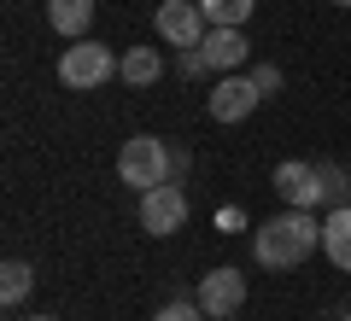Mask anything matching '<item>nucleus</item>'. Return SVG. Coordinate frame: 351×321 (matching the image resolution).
<instances>
[{
  "label": "nucleus",
  "instance_id": "obj_10",
  "mask_svg": "<svg viewBox=\"0 0 351 321\" xmlns=\"http://www.w3.org/2000/svg\"><path fill=\"white\" fill-rule=\"evenodd\" d=\"M322 251L334 269H351V205L328 210V222H322Z\"/></svg>",
  "mask_w": 351,
  "mask_h": 321
},
{
  "label": "nucleus",
  "instance_id": "obj_17",
  "mask_svg": "<svg viewBox=\"0 0 351 321\" xmlns=\"http://www.w3.org/2000/svg\"><path fill=\"white\" fill-rule=\"evenodd\" d=\"M252 82H258V94H276V88H281V70H276V64H252Z\"/></svg>",
  "mask_w": 351,
  "mask_h": 321
},
{
  "label": "nucleus",
  "instance_id": "obj_12",
  "mask_svg": "<svg viewBox=\"0 0 351 321\" xmlns=\"http://www.w3.org/2000/svg\"><path fill=\"white\" fill-rule=\"evenodd\" d=\"M117 76H123L129 88H152V82L164 76V59H158L152 47H129V53H123V64H117Z\"/></svg>",
  "mask_w": 351,
  "mask_h": 321
},
{
  "label": "nucleus",
  "instance_id": "obj_9",
  "mask_svg": "<svg viewBox=\"0 0 351 321\" xmlns=\"http://www.w3.org/2000/svg\"><path fill=\"white\" fill-rule=\"evenodd\" d=\"M199 53H205L211 70H240V64L252 59V41L240 36V29H228V24H211V29H205V41H199Z\"/></svg>",
  "mask_w": 351,
  "mask_h": 321
},
{
  "label": "nucleus",
  "instance_id": "obj_6",
  "mask_svg": "<svg viewBox=\"0 0 351 321\" xmlns=\"http://www.w3.org/2000/svg\"><path fill=\"white\" fill-rule=\"evenodd\" d=\"M276 193L287 198L293 210H316V205H322V170H316V164H304V158L276 164Z\"/></svg>",
  "mask_w": 351,
  "mask_h": 321
},
{
  "label": "nucleus",
  "instance_id": "obj_14",
  "mask_svg": "<svg viewBox=\"0 0 351 321\" xmlns=\"http://www.w3.org/2000/svg\"><path fill=\"white\" fill-rule=\"evenodd\" d=\"M205 6V18H211V24H228V29H240L252 18V6H258V0H199Z\"/></svg>",
  "mask_w": 351,
  "mask_h": 321
},
{
  "label": "nucleus",
  "instance_id": "obj_16",
  "mask_svg": "<svg viewBox=\"0 0 351 321\" xmlns=\"http://www.w3.org/2000/svg\"><path fill=\"white\" fill-rule=\"evenodd\" d=\"M152 321H205V309H199V298H193V304H182V298H176V304H164Z\"/></svg>",
  "mask_w": 351,
  "mask_h": 321
},
{
  "label": "nucleus",
  "instance_id": "obj_21",
  "mask_svg": "<svg viewBox=\"0 0 351 321\" xmlns=\"http://www.w3.org/2000/svg\"><path fill=\"white\" fill-rule=\"evenodd\" d=\"M346 321H351V316H346Z\"/></svg>",
  "mask_w": 351,
  "mask_h": 321
},
{
  "label": "nucleus",
  "instance_id": "obj_5",
  "mask_svg": "<svg viewBox=\"0 0 351 321\" xmlns=\"http://www.w3.org/2000/svg\"><path fill=\"white\" fill-rule=\"evenodd\" d=\"M188 222V193L182 187H152V193H141V228L147 234H176V228Z\"/></svg>",
  "mask_w": 351,
  "mask_h": 321
},
{
  "label": "nucleus",
  "instance_id": "obj_8",
  "mask_svg": "<svg viewBox=\"0 0 351 321\" xmlns=\"http://www.w3.org/2000/svg\"><path fill=\"white\" fill-rule=\"evenodd\" d=\"M240 304H246V281H240V269H211L199 281V309L211 321H228Z\"/></svg>",
  "mask_w": 351,
  "mask_h": 321
},
{
  "label": "nucleus",
  "instance_id": "obj_11",
  "mask_svg": "<svg viewBox=\"0 0 351 321\" xmlns=\"http://www.w3.org/2000/svg\"><path fill=\"white\" fill-rule=\"evenodd\" d=\"M47 24L59 29V36L82 41L88 24H94V0H47Z\"/></svg>",
  "mask_w": 351,
  "mask_h": 321
},
{
  "label": "nucleus",
  "instance_id": "obj_1",
  "mask_svg": "<svg viewBox=\"0 0 351 321\" xmlns=\"http://www.w3.org/2000/svg\"><path fill=\"white\" fill-rule=\"evenodd\" d=\"M322 246V228H316L311 210H287V216H269V222L252 234V251H258L263 269H299L311 251Z\"/></svg>",
  "mask_w": 351,
  "mask_h": 321
},
{
  "label": "nucleus",
  "instance_id": "obj_4",
  "mask_svg": "<svg viewBox=\"0 0 351 321\" xmlns=\"http://www.w3.org/2000/svg\"><path fill=\"white\" fill-rule=\"evenodd\" d=\"M152 29H158L170 47H199L211 18H205L199 0H158V12H152Z\"/></svg>",
  "mask_w": 351,
  "mask_h": 321
},
{
  "label": "nucleus",
  "instance_id": "obj_18",
  "mask_svg": "<svg viewBox=\"0 0 351 321\" xmlns=\"http://www.w3.org/2000/svg\"><path fill=\"white\" fill-rule=\"evenodd\" d=\"M29 321H59V316H29Z\"/></svg>",
  "mask_w": 351,
  "mask_h": 321
},
{
  "label": "nucleus",
  "instance_id": "obj_13",
  "mask_svg": "<svg viewBox=\"0 0 351 321\" xmlns=\"http://www.w3.org/2000/svg\"><path fill=\"white\" fill-rule=\"evenodd\" d=\"M322 170V210H339L351 198V170H339V164H316Z\"/></svg>",
  "mask_w": 351,
  "mask_h": 321
},
{
  "label": "nucleus",
  "instance_id": "obj_3",
  "mask_svg": "<svg viewBox=\"0 0 351 321\" xmlns=\"http://www.w3.org/2000/svg\"><path fill=\"white\" fill-rule=\"evenodd\" d=\"M117 64L123 59H112V47H100V41H76V47H64V59H59V82L64 88H100L106 76H117Z\"/></svg>",
  "mask_w": 351,
  "mask_h": 321
},
{
  "label": "nucleus",
  "instance_id": "obj_20",
  "mask_svg": "<svg viewBox=\"0 0 351 321\" xmlns=\"http://www.w3.org/2000/svg\"><path fill=\"white\" fill-rule=\"evenodd\" d=\"M228 321H234V316H228Z\"/></svg>",
  "mask_w": 351,
  "mask_h": 321
},
{
  "label": "nucleus",
  "instance_id": "obj_2",
  "mask_svg": "<svg viewBox=\"0 0 351 321\" xmlns=\"http://www.w3.org/2000/svg\"><path fill=\"white\" fill-rule=\"evenodd\" d=\"M117 175H123V187H141V193L164 187V181H170V146H164L158 135L123 140V152H117Z\"/></svg>",
  "mask_w": 351,
  "mask_h": 321
},
{
  "label": "nucleus",
  "instance_id": "obj_19",
  "mask_svg": "<svg viewBox=\"0 0 351 321\" xmlns=\"http://www.w3.org/2000/svg\"><path fill=\"white\" fill-rule=\"evenodd\" d=\"M334 6H351V0H334Z\"/></svg>",
  "mask_w": 351,
  "mask_h": 321
},
{
  "label": "nucleus",
  "instance_id": "obj_15",
  "mask_svg": "<svg viewBox=\"0 0 351 321\" xmlns=\"http://www.w3.org/2000/svg\"><path fill=\"white\" fill-rule=\"evenodd\" d=\"M29 286H36V269H29V263H18V257H12L6 269H0V298H6V304H18Z\"/></svg>",
  "mask_w": 351,
  "mask_h": 321
},
{
  "label": "nucleus",
  "instance_id": "obj_7",
  "mask_svg": "<svg viewBox=\"0 0 351 321\" xmlns=\"http://www.w3.org/2000/svg\"><path fill=\"white\" fill-rule=\"evenodd\" d=\"M258 82H252V76H223V82L211 88V99H205V105H211V117L217 123H246L252 112H258Z\"/></svg>",
  "mask_w": 351,
  "mask_h": 321
}]
</instances>
